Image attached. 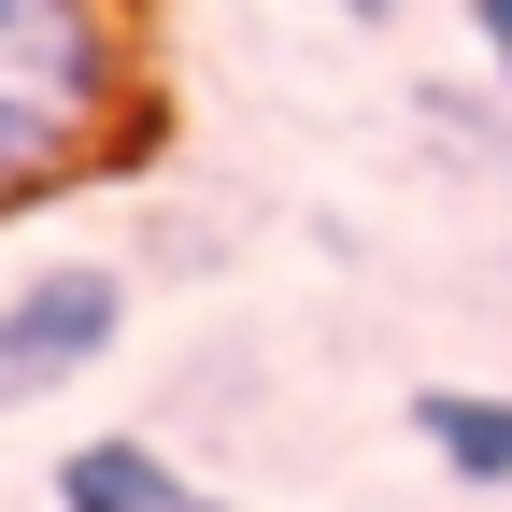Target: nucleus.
Returning <instances> with one entry per match:
<instances>
[{"label":"nucleus","mask_w":512,"mask_h":512,"mask_svg":"<svg viewBox=\"0 0 512 512\" xmlns=\"http://www.w3.org/2000/svg\"><path fill=\"white\" fill-rule=\"evenodd\" d=\"M171 157L157 0H0V228Z\"/></svg>","instance_id":"nucleus-1"},{"label":"nucleus","mask_w":512,"mask_h":512,"mask_svg":"<svg viewBox=\"0 0 512 512\" xmlns=\"http://www.w3.org/2000/svg\"><path fill=\"white\" fill-rule=\"evenodd\" d=\"M128 342V271L114 256H43L0 285V413H43L57 384H100V356Z\"/></svg>","instance_id":"nucleus-2"},{"label":"nucleus","mask_w":512,"mask_h":512,"mask_svg":"<svg viewBox=\"0 0 512 512\" xmlns=\"http://www.w3.org/2000/svg\"><path fill=\"white\" fill-rule=\"evenodd\" d=\"M43 498H57V512H242V498H214V484L185 470L171 441H143V427H86Z\"/></svg>","instance_id":"nucleus-3"},{"label":"nucleus","mask_w":512,"mask_h":512,"mask_svg":"<svg viewBox=\"0 0 512 512\" xmlns=\"http://www.w3.org/2000/svg\"><path fill=\"white\" fill-rule=\"evenodd\" d=\"M399 427L441 456L456 498H512V384H399Z\"/></svg>","instance_id":"nucleus-4"},{"label":"nucleus","mask_w":512,"mask_h":512,"mask_svg":"<svg viewBox=\"0 0 512 512\" xmlns=\"http://www.w3.org/2000/svg\"><path fill=\"white\" fill-rule=\"evenodd\" d=\"M470 43H484V72H498V100H512V0H470Z\"/></svg>","instance_id":"nucleus-5"},{"label":"nucleus","mask_w":512,"mask_h":512,"mask_svg":"<svg viewBox=\"0 0 512 512\" xmlns=\"http://www.w3.org/2000/svg\"><path fill=\"white\" fill-rule=\"evenodd\" d=\"M313 15H328V29H399L413 0H313Z\"/></svg>","instance_id":"nucleus-6"}]
</instances>
